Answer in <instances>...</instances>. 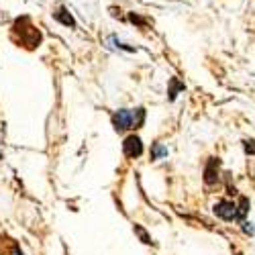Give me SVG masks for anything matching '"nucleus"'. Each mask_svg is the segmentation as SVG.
Masks as SVG:
<instances>
[{
  "instance_id": "9b49d317",
  "label": "nucleus",
  "mask_w": 255,
  "mask_h": 255,
  "mask_svg": "<svg viewBox=\"0 0 255 255\" xmlns=\"http://www.w3.org/2000/svg\"><path fill=\"white\" fill-rule=\"evenodd\" d=\"M129 20H131V23H135V25H139V27H145V25H147V20H145L143 16H139L137 12H131V14H129Z\"/></svg>"
},
{
  "instance_id": "9d476101",
  "label": "nucleus",
  "mask_w": 255,
  "mask_h": 255,
  "mask_svg": "<svg viewBox=\"0 0 255 255\" xmlns=\"http://www.w3.org/2000/svg\"><path fill=\"white\" fill-rule=\"evenodd\" d=\"M135 233H137V235H139V239H141L143 243H147V245H149V243H151V237H149V235H147V233H145V229H143V227L135 225Z\"/></svg>"
},
{
  "instance_id": "0eeeda50",
  "label": "nucleus",
  "mask_w": 255,
  "mask_h": 255,
  "mask_svg": "<svg viewBox=\"0 0 255 255\" xmlns=\"http://www.w3.org/2000/svg\"><path fill=\"white\" fill-rule=\"evenodd\" d=\"M53 18L57 20V23L66 25V27H76V20H74V16L70 14L68 8H57V10L53 12Z\"/></svg>"
},
{
  "instance_id": "f8f14e48",
  "label": "nucleus",
  "mask_w": 255,
  "mask_h": 255,
  "mask_svg": "<svg viewBox=\"0 0 255 255\" xmlns=\"http://www.w3.org/2000/svg\"><path fill=\"white\" fill-rule=\"evenodd\" d=\"M243 147H245V151L255 155V141H243Z\"/></svg>"
},
{
  "instance_id": "4468645a",
  "label": "nucleus",
  "mask_w": 255,
  "mask_h": 255,
  "mask_svg": "<svg viewBox=\"0 0 255 255\" xmlns=\"http://www.w3.org/2000/svg\"><path fill=\"white\" fill-rule=\"evenodd\" d=\"M119 12H121V10H119L117 6H111V14H113V16H119Z\"/></svg>"
},
{
  "instance_id": "ddd939ff",
  "label": "nucleus",
  "mask_w": 255,
  "mask_h": 255,
  "mask_svg": "<svg viewBox=\"0 0 255 255\" xmlns=\"http://www.w3.org/2000/svg\"><path fill=\"white\" fill-rule=\"evenodd\" d=\"M243 231L249 233V235H253V227H251V223H243Z\"/></svg>"
},
{
  "instance_id": "7ed1b4c3",
  "label": "nucleus",
  "mask_w": 255,
  "mask_h": 255,
  "mask_svg": "<svg viewBox=\"0 0 255 255\" xmlns=\"http://www.w3.org/2000/svg\"><path fill=\"white\" fill-rule=\"evenodd\" d=\"M215 215L221 217L223 221H241V210L235 202L231 200H219L215 204Z\"/></svg>"
},
{
  "instance_id": "20e7f679",
  "label": "nucleus",
  "mask_w": 255,
  "mask_h": 255,
  "mask_svg": "<svg viewBox=\"0 0 255 255\" xmlns=\"http://www.w3.org/2000/svg\"><path fill=\"white\" fill-rule=\"evenodd\" d=\"M123 151H125L127 157H131V159L139 157V155L143 153V143H141V139H139L137 135H129V137L125 139V143H123Z\"/></svg>"
},
{
  "instance_id": "1a4fd4ad",
  "label": "nucleus",
  "mask_w": 255,
  "mask_h": 255,
  "mask_svg": "<svg viewBox=\"0 0 255 255\" xmlns=\"http://www.w3.org/2000/svg\"><path fill=\"white\" fill-rule=\"evenodd\" d=\"M180 90H184V84H180V82L174 78V80H172V88H169V100H174Z\"/></svg>"
},
{
  "instance_id": "f03ea898",
  "label": "nucleus",
  "mask_w": 255,
  "mask_h": 255,
  "mask_svg": "<svg viewBox=\"0 0 255 255\" xmlns=\"http://www.w3.org/2000/svg\"><path fill=\"white\" fill-rule=\"evenodd\" d=\"M145 121V111L143 109H135V111H129V109H123L119 113L113 115V127L115 131H127V129H137L141 127Z\"/></svg>"
},
{
  "instance_id": "423d86ee",
  "label": "nucleus",
  "mask_w": 255,
  "mask_h": 255,
  "mask_svg": "<svg viewBox=\"0 0 255 255\" xmlns=\"http://www.w3.org/2000/svg\"><path fill=\"white\" fill-rule=\"evenodd\" d=\"M2 243H0V255H23V251H20L18 243L6 235H2V239H0Z\"/></svg>"
},
{
  "instance_id": "39448f33",
  "label": "nucleus",
  "mask_w": 255,
  "mask_h": 255,
  "mask_svg": "<svg viewBox=\"0 0 255 255\" xmlns=\"http://www.w3.org/2000/svg\"><path fill=\"white\" fill-rule=\"evenodd\" d=\"M219 165H221V159L219 157H210L206 167H204V182L208 186L217 184L219 182Z\"/></svg>"
},
{
  "instance_id": "6e6552de",
  "label": "nucleus",
  "mask_w": 255,
  "mask_h": 255,
  "mask_svg": "<svg viewBox=\"0 0 255 255\" xmlns=\"http://www.w3.org/2000/svg\"><path fill=\"white\" fill-rule=\"evenodd\" d=\"M165 155H167V147H163V145H159V143L151 149V157H153V159H161V157H165Z\"/></svg>"
},
{
  "instance_id": "f257e3e1",
  "label": "nucleus",
  "mask_w": 255,
  "mask_h": 255,
  "mask_svg": "<svg viewBox=\"0 0 255 255\" xmlns=\"http://www.w3.org/2000/svg\"><path fill=\"white\" fill-rule=\"evenodd\" d=\"M12 37L23 47H27V49H35L41 43V33H39L37 27L31 25V18L29 16H20V18L14 20V25H12Z\"/></svg>"
}]
</instances>
